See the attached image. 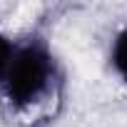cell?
Wrapping results in <instances>:
<instances>
[{
    "mask_svg": "<svg viewBox=\"0 0 127 127\" xmlns=\"http://www.w3.org/2000/svg\"><path fill=\"white\" fill-rule=\"evenodd\" d=\"M112 62L117 72L127 80V30H122L115 40V47H112Z\"/></svg>",
    "mask_w": 127,
    "mask_h": 127,
    "instance_id": "2",
    "label": "cell"
},
{
    "mask_svg": "<svg viewBox=\"0 0 127 127\" xmlns=\"http://www.w3.org/2000/svg\"><path fill=\"white\" fill-rule=\"evenodd\" d=\"M13 55H15V50L10 47L8 37H5V35H0V80H5V75H8V67H10V60H13Z\"/></svg>",
    "mask_w": 127,
    "mask_h": 127,
    "instance_id": "3",
    "label": "cell"
},
{
    "mask_svg": "<svg viewBox=\"0 0 127 127\" xmlns=\"http://www.w3.org/2000/svg\"><path fill=\"white\" fill-rule=\"evenodd\" d=\"M52 80H55L52 55L47 52L45 45L30 42V45L15 50L3 85H5V95L13 105L28 107V105L37 102L52 87Z\"/></svg>",
    "mask_w": 127,
    "mask_h": 127,
    "instance_id": "1",
    "label": "cell"
}]
</instances>
